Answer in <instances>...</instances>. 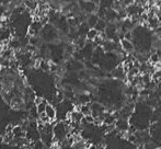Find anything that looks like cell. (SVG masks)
Returning <instances> with one entry per match:
<instances>
[{
    "instance_id": "cell-1",
    "label": "cell",
    "mask_w": 161,
    "mask_h": 149,
    "mask_svg": "<svg viewBox=\"0 0 161 149\" xmlns=\"http://www.w3.org/2000/svg\"><path fill=\"white\" fill-rule=\"evenodd\" d=\"M120 45H121V48H122L125 53L130 54V53H133L134 52V45H133V43H132V41H127V39H122L120 41Z\"/></svg>"
},
{
    "instance_id": "cell-2",
    "label": "cell",
    "mask_w": 161,
    "mask_h": 149,
    "mask_svg": "<svg viewBox=\"0 0 161 149\" xmlns=\"http://www.w3.org/2000/svg\"><path fill=\"white\" fill-rule=\"evenodd\" d=\"M44 113L46 114V116L50 118V122H53L54 120H56V117H57V111H56V107H54L52 104H47Z\"/></svg>"
},
{
    "instance_id": "cell-3",
    "label": "cell",
    "mask_w": 161,
    "mask_h": 149,
    "mask_svg": "<svg viewBox=\"0 0 161 149\" xmlns=\"http://www.w3.org/2000/svg\"><path fill=\"white\" fill-rule=\"evenodd\" d=\"M98 21H99V17H98L96 14H94V13H91V14H89L88 18H87V22L86 23L88 24V27H89L90 29H93Z\"/></svg>"
},
{
    "instance_id": "cell-4",
    "label": "cell",
    "mask_w": 161,
    "mask_h": 149,
    "mask_svg": "<svg viewBox=\"0 0 161 149\" xmlns=\"http://www.w3.org/2000/svg\"><path fill=\"white\" fill-rule=\"evenodd\" d=\"M106 25H107V23H106V21L104 19H99V21L96 22V24H95V27L93 29H95L99 33H103L105 31Z\"/></svg>"
},
{
    "instance_id": "cell-5",
    "label": "cell",
    "mask_w": 161,
    "mask_h": 149,
    "mask_svg": "<svg viewBox=\"0 0 161 149\" xmlns=\"http://www.w3.org/2000/svg\"><path fill=\"white\" fill-rule=\"evenodd\" d=\"M47 104H48V102H47V100H45V99H42L37 104H35V107H36V111H37L39 115V114H42V113H44Z\"/></svg>"
},
{
    "instance_id": "cell-6",
    "label": "cell",
    "mask_w": 161,
    "mask_h": 149,
    "mask_svg": "<svg viewBox=\"0 0 161 149\" xmlns=\"http://www.w3.org/2000/svg\"><path fill=\"white\" fill-rule=\"evenodd\" d=\"M159 20H158V18L155 17V18H150V19H148V21H147V25H148V28L150 29H157L158 27H159Z\"/></svg>"
},
{
    "instance_id": "cell-7",
    "label": "cell",
    "mask_w": 161,
    "mask_h": 149,
    "mask_svg": "<svg viewBox=\"0 0 161 149\" xmlns=\"http://www.w3.org/2000/svg\"><path fill=\"white\" fill-rule=\"evenodd\" d=\"M98 35H99V32L95 29H89V31L86 34V39L88 41H93Z\"/></svg>"
},
{
    "instance_id": "cell-8",
    "label": "cell",
    "mask_w": 161,
    "mask_h": 149,
    "mask_svg": "<svg viewBox=\"0 0 161 149\" xmlns=\"http://www.w3.org/2000/svg\"><path fill=\"white\" fill-rule=\"evenodd\" d=\"M13 139H14V136L12 132H6V134L2 136V142L6 144H12Z\"/></svg>"
},
{
    "instance_id": "cell-9",
    "label": "cell",
    "mask_w": 161,
    "mask_h": 149,
    "mask_svg": "<svg viewBox=\"0 0 161 149\" xmlns=\"http://www.w3.org/2000/svg\"><path fill=\"white\" fill-rule=\"evenodd\" d=\"M39 67L42 69V70L48 71V70H50V63H47V61H39Z\"/></svg>"
},
{
    "instance_id": "cell-10",
    "label": "cell",
    "mask_w": 161,
    "mask_h": 149,
    "mask_svg": "<svg viewBox=\"0 0 161 149\" xmlns=\"http://www.w3.org/2000/svg\"><path fill=\"white\" fill-rule=\"evenodd\" d=\"M123 39H127V41H132L133 39V32L132 31H128L126 33H124V37Z\"/></svg>"
},
{
    "instance_id": "cell-11",
    "label": "cell",
    "mask_w": 161,
    "mask_h": 149,
    "mask_svg": "<svg viewBox=\"0 0 161 149\" xmlns=\"http://www.w3.org/2000/svg\"><path fill=\"white\" fill-rule=\"evenodd\" d=\"M155 1H161V0H155Z\"/></svg>"
}]
</instances>
